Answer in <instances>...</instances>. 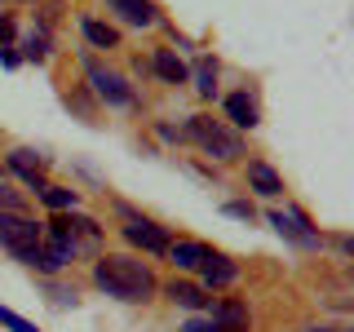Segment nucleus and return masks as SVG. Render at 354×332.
Returning <instances> with one entry per match:
<instances>
[{
  "label": "nucleus",
  "instance_id": "1",
  "mask_svg": "<svg viewBox=\"0 0 354 332\" xmlns=\"http://www.w3.org/2000/svg\"><path fill=\"white\" fill-rule=\"evenodd\" d=\"M93 284L102 288L106 297H120V302H151L155 297V275L151 266L133 252H106V257L93 261Z\"/></svg>",
  "mask_w": 354,
  "mask_h": 332
},
{
  "label": "nucleus",
  "instance_id": "2",
  "mask_svg": "<svg viewBox=\"0 0 354 332\" xmlns=\"http://www.w3.org/2000/svg\"><path fill=\"white\" fill-rule=\"evenodd\" d=\"M186 138L199 142L213 160H239V155H243V138H239L235 129H226L221 120H213V116H191Z\"/></svg>",
  "mask_w": 354,
  "mask_h": 332
},
{
  "label": "nucleus",
  "instance_id": "3",
  "mask_svg": "<svg viewBox=\"0 0 354 332\" xmlns=\"http://www.w3.org/2000/svg\"><path fill=\"white\" fill-rule=\"evenodd\" d=\"M40 239H44V226H36L31 217H22V213H0V248H9L18 261L27 257L31 248H40Z\"/></svg>",
  "mask_w": 354,
  "mask_h": 332
},
{
  "label": "nucleus",
  "instance_id": "4",
  "mask_svg": "<svg viewBox=\"0 0 354 332\" xmlns=\"http://www.w3.org/2000/svg\"><path fill=\"white\" fill-rule=\"evenodd\" d=\"M84 75H88V84H93V93L102 98V102H111V107H133L138 102V98H133V84L120 71L102 66L97 58H84Z\"/></svg>",
  "mask_w": 354,
  "mask_h": 332
},
{
  "label": "nucleus",
  "instance_id": "5",
  "mask_svg": "<svg viewBox=\"0 0 354 332\" xmlns=\"http://www.w3.org/2000/svg\"><path fill=\"white\" fill-rule=\"evenodd\" d=\"M120 217H124V239L133 243V248H142V252H169V230L160 226V221H151V217H138L133 208L120 204Z\"/></svg>",
  "mask_w": 354,
  "mask_h": 332
},
{
  "label": "nucleus",
  "instance_id": "6",
  "mask_svg": "<svg viewBox=\"0 0 354 332\" xmlns=\"http://www.w3.org/2000/svg\"><path fill=\"white\" fill-rule=\"evenodd\" d=\"M270 226L279 230L283 239H292L297 248H319V243H324V235H319L315 226H310V217L306 213H297V208H270Z\"/></svg>",
  "mask_w": 354,
  "mask_h": 332
},
{
  "label": "nucleus",
  "instance_id": "7",
  "mask_svg": "<svg viewBox=\"0 0 354 332\" xmlns=\"http://www.w3.org/2000/svg\"><path fill=\"white\" fill-rule=\"evenodd\" d=\"M106 9L120 14V22H129V27H155L160 22L155 0H106Z\"/></svg>",
  "mask_w": 354,
  "mask_h": 332
},
{
  "label": "nucleus",
  "instance_id": "8",
  "mask_svg": "<svg viewBox=\"0 0 354 332\" xmlns=\"http://www.w3.org/2000/svg\"><path fill=\"white\" fill-rule=\"evenodd\" d=\"M9 169H14L22 182L31 186V191H44V173H40V169H44V160H40L36 151H27V147L9 151Z\"/></svg>",
  "mask_w": 354,
  "mask_h": 332
},
{
  "label": "nucleus",
  "instance_id": "9",
  "mask_svg": "<svg viewBox=\"0 0 354 332\" xmlns=\"http://www.w3.org/2000/svg\"><path fill=\"white\" fill-rule=\"evenodd\" d=\"M199 270H204V288H226L239 279V266L230 257H221V252H208L204 261H199Z\"/></svg>",
  "mask_w": 354,
  "mask_h": 332
},
{
  "label": "nucleus",
  "instance_id": "10",
  "mask_svg": "<svg viewBox=\"0 0 354 332\" xmlns=\"http://www.w3.org/2000/svg\"><path fill=\"white\" fill-rule=\"evenodd\" d=\"M169 297H173L177 306H186V310H204V306H213L208 288H204V284H191V279H173V284H169Z\"/></svg>",
  "mask_w": 354,
  "mask_h": 332
},
{
  "label": "nucleus",
  "instance_id": "11",
  "mask_svg": "<svg viewBox=\"0 0 354 332\" xmlns=\"http://www.w3.org/2000/svg\"><path fill=\"white\" fill-rule=\"evenodd\" d=\"M226 116H230V124H235V129H257L261 124L257 102H252L248 93H230L226 98Z\"/></svg>",
  "mask_w": 354,
  "mask_h": 332
},
{
  "label": "nucleus",
  "instance_id": "12",
  "mask_svg": "<svg viewBox=\"0 0 354 332\" xmlns=\"http://www.w3.org/2000/svg\"><path fill=\"white\" fill-rule=\"evenodd\" d=\"M208 252H213V248H208V243H199V239H177V243H169V257H173L177 270H195Z\"/></svg>",
  "mask_w": 354,
  "mask_h": 332
},
{
  "label": "nucleus",
  "instance_id": "13",
  "mask_svg": "<svg viewBox=\"0 0 354 332\" xmlns=\"http://www.w3.org/2000/svg\"><path fill=\"white\" fill-rule=\"evenodd\" d=\"M151 71L160 75L164 84H186V62L177 58L173 49H155V58H151Z\"/></svg>",
  "mask_w": 354,
  "mask_h": 332
},
{
  "label": "nucleus",
  "instance_id": "14",
  "mask_svg": "<svg viewBox=\"0 0 354 332\" xmlns=\"http://www.w3.org/2000/svg\"><path fill=\"white\" fill-rule=\"evenodd\" d=\"M248 186H252L257 195H279V191H283V177L274 173L266 160H252V164H248Z\"/></svg>",
  "mask_w": 354,
  "mask_h": 332
},
{
  "label": "nucleus",
  "instance_id": "15",
  "mask_svg": "<svg viewBox=\"0 0 354 332\" xmlns=\"http://www.w3.org/2000/svg\"><path fill=\"white\" fill-rule=\"evenodd\" d=\"M213 324H226V328L248 332V306H243L239 297H226V302L213 306Z\"/></svg>",
  "mask_w": 354,
  "mask_h": 332
},
{
  "label": "nucleus",
  "instance_id": "16",
  "mask_svg": "<svg viewBox=\"0 0 354 332\" xmlns=\"http://www.w3.org/2000/svg\"><path fill=\"white\" fill-rule=\"evenodd\" d=\"M80 31H84V40L93 44V49H120V31L106 27V22H97V18H84Z\"/></svg>",
  "mask_w": 354,
  "mask_h": 332
},
{
  "label": "nucleus",
  "instance_id": "17",
  "mask_svg": "<svg viewBox=\"0 0 354 332\" xmlns=\"http://www.w3.org/2000/svg\"><path fill=\"white\" fill-rule=\"evenodd\" d=\"M186 80H195V93L199 98H213L217 93V62L213 58H199L195 71H186Z\"/></svg>",
  "mask_w": 354,
  "mask_h": 332
},
{
  "label": "nucleus",
  "instance_id": "18",
  "mask_svg": "<svg viewBox=\"0 0 354 332\" xmlns=\"http://www.w3.org/2000/svg\"><path fill=\"white\" fill-rule=\"evenodd\" d=\"M40 199L53 208V213H75V204H80V195H75L71 186H44Z\"/></svg>",
  "mask_w": 354,
  "mask_h": 332
},
{
  "label": "nucleus",
  "instance_id": "19",
  "mask_svg": "<svg viewBox=\"0 0 354 332\" xmlns=\"http://www.w3.org/2000/svg\"><path fill=\"white\" fill-rule=\"evenodd\" d=\"M22 53H27L31 62H44V58H49V36H44V31H40V36L31 31V36H27V44H22Z\"/></svg>",
  "mask_w": 354,
  "mask_h": 332
},
{
  "label": "nucleus",
  "instance_id": "20",
  "mask_svg": "<svg viewBox=\"0 0 354 332\" xmlns=\"http://www.w3.org/2000/svg\"><path fill=\"white\" fill-rule=\"evenodd\" d=\"M0 328H9V332H36V324H27V319L14 315V310H0Z\"/></svg>",
  "mask_w": 354,
  "mask_h": 332
},
{
  "label": "nucleus",
  "instance_id": "21",
  "mask_svg": "<svg viewBox=\"0 0 354 332\" xmlns=\"http://www.w3.org/2000/svg\"><path fill=\"white\" fill-rule=\"evenodd\" d=\"M0 213H22V199L9 191V182H0Z\"/></svg>",
  "mask_w": 354,
  "mask_h": 332
},
{
  "label": "nucleus",
  "instance_id": "22",
  "mask_svg": "<svg viewBox=\"0 0 354 332\" xmlns=\"http://www.w3.org/2000/svg\"><path fill=\"white\" fill-rule=\"evenodd\" d=\"M221 213H226V217H239V221H252V217H257V213H252V204H243V199H230Z\"/></svg>",
  "mask_w": 354,
  "mask_h": 332
},
{
  "label": "nucleus",
  "instance_id": "23",
  "mask_svg": "<svg viewBox=\"0 0 354 332\" xmlns=\"http://www.w3.org/2000/svg\"><path fill=\"white\" fill-rule=\"evenodd\" d=\"M49 293H53V302H58V306H75V302H80L75 288H49Z\"/></svg>",
  "mask_w": 354,
  "mask_h": 332
},
{
  "label": "nucleus",
  "instance_id": "24",
  "mask_svg": "<svg viewBox=\"0 0 354 332\" xmlns=\"http://www.w3.org/2000/svg\"><path fill=\"white\" fill-rule=\"evenodd\" d=\"M9 40H14V22L0 18V49H9Z\"/></svg>",
  "mask_w": 354,
  "mask_h": 332
},
{
  "label": "nucleus",
  "instance_id": "25",
  "mask_svg": "<svg viewBox=\"0 0 354 332\" xmlns=\"http://www.w3.org/2000/svg\"><path fill=\"white\" fill-rule=\"evenodd\" d=\"M160 138H169V142H182L186 133H182V129H173V124H160Z\"/></svg>",
  "mask_w": 354,
  "mask_h": 332
},
{
  "label": "nucleus",
  "instance_id": "26",
  "mask_svg": "<svg viewBox=\"0 0 354 332\" xmlns=\"http://www.w3.org/2000/svg\"><path fill=\"white\" fill-rule=\"evenodd\" d=\"M186 332H208V319H191V324H186Z\"/></svg>",
  "mask_w": 354,
  "mask_h": 332
},
{
  "label": "nucleus",
  "instance_id": "27",
  "mask_svg": "<svg viewBox=\"0 0 354 332\" xmlns=\"http://www.w3.org/2000/svg\"><path fill=\"white\" fill-rule=\"evenodd\" d=\"M208 332H239V328H226V324H213V319H208Z\"/></svg>",
  "mask_w": 354,
  "mask_h": 332
},
{
  "label": "nucleus",
  "instance_id": "28",
  "mask_svg": "<svg viewBox=\"0 0 354 332\" xmlns=\"http://www.w3.org/2000/svg\"><path fill=\"white\" fill-rule=\"evenodd\" d=\"M306 332H350V328H306Z\"/></svg>",
  "mask_w": 354,
  "mask_h": 332
}]
</instances>
